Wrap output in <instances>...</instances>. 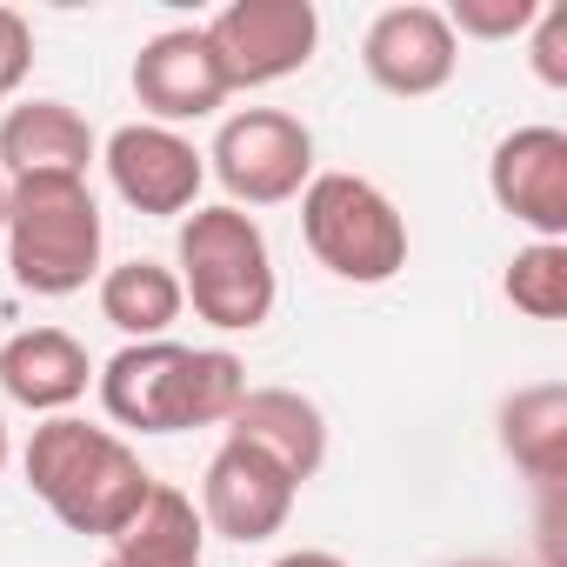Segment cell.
Instances as JSON below:
<instances>
[{"instance_id":"6da1fadb","label":"cell","mask_w":567,"mask_h":567,"mask_svg":"<svg viewBox=\"0 0 567 567\" xmlns=\"http://www.w3.org/2000/svg\"><path fill=\"white\" fill-rule=\"evenodd\" d=\"M107 421L134 434H187L220 427L234 401L247 394V361L227 348H181V341H127L101 374Z\"/></svg>"},{"instance_id":"7a4b0ae2","label":"cell","mask_w":567,"mask_h":567,"mask_svg":"<svg viewBox=\"0 0 567 567\" xmlns=\"http://www.w3.org/2000/svg\"><path fill=\"white\" fill-rule=\"evenodd\" d=\"M21 467H28V487L48 501V514L68 534H94V540H114L154 487L141 454L114 427H94L81 414H48Z\"/></svg>"},{"instance_id":"3957f363","label":"cell","mask_w":567,"mask_h":567,"mask_svg":"<svg viewBox=\"0 0 567 567\" xmlns=\"http://www.w3.org/2000/svg\"><path fill=\"white\" fill-rule=\"evenodd\" d=\"M8 267L14 288L41 301H68L101 280V200L81 174H28L8 181Z\"/></svg>"},{"instance_id":"277c9868","label":"cell","mask_w":567,"mask_h":567,"mask_svg":"<svg viewBox=\"0 0 567 567\" xmlns=\"http://www.w3.org/2000/svg\"><path fill=\"white\" fill-rule=\"evenodd\" d=\"M174 280H181V301L207 328H220V334H254L274 315V295H280L260 220L240 214V207H227V200L194 207L181 220Z\"/></svg>"},{"instance_id":"5b68a950","label":"cell","mask_w":567,"mask_h":567,"mask_svg":"<svg viewBox=\"0 0 567 567\" xmlns=\"http://www.w3.org/2000/svg\"><path fill=\"white\" fill-rule=\"evenodd\" d=\"M301 240L334 280L354 288H381L408 267V220L368 174H315L301 187Z\"/></svg>"},{"instance_id":"8992f818","label":"cell","mask_w":567,"mask_h":567,"mask_svg":"<svg viewBox=\"0 0 567 567\" xmlns=\"http://www.w3.org/2000/svg\"><path fill=\"white\" fill-rule=\"evenodd\" d=\"M207 174L227 187V207H280L315 181V127L288 107H240L207 147Z\"/></svg>"},{"instance_id":"52a82bcc","label":"cell","mask_w":567,"mask_h":567,"mask_svg":"<svg viewBox=\"0 0 567 567\" xmlns=\"http://www.w3.org/2000/svg\"><path fill=\"white\" fill-rule=\"evenodd\" d=\"M200 34L227 74V94H240L301 74L321 48V14L315 0H227Z\"/></svg>"},{"instance_id":"ba28073f","label":"cell","mask_w":567,"mask_h":567,"mask_svg":"<svg viewBox=\"0 0 567 567\" xmlns=\"http://www.w3.org/2000/svg\"><path fill=\"white\" fill-rule=\"evenodd\" d=\"M101 167H107L114 194L154 220H174V214L187 220L200 207V187H207V154L181 127H154V121L114 127L101 141Z\"/></svg>"},{"instance_id":"9c48e42d","label":"cell","mask_w":567,"mask_h":567,"mask_svg":"<svg viewBox=\"0 0 567 567\" xmlns=\"http://www.w3.org/2000/svg\"><path fill=\"white\" fill-rule=\"evenodd\" d=\"M361 68L381 94L394 101H427L454 81L461 68V41L447 28L441 8H427V0H401V8H381L361 34Z\"/></svg>"},{"instance_id":"30bf717a","label":"cell","mask_w":567,"mask_h":567,"mask_svg":"<svg viewBox=\"0 0 567 567\" xmlns=\"http://www.w3.org/2000/svg\"><path fill=\"white\" fill-rule=\"evenodd\" d=\"M487 194L534 240H567V134L547 121L501 134L487 161Z\"/></svg>"},{"instance_id":"8fae6325","label":"cell","mask_w":567,"mask_h":567,"mask_svg":"<svg viewBox=\"0 0 567 567\" xmlns=\"http://www.w3.org/2000/svg\"><path fill=\"white\" fill-rule=\"evenodd\" d=\"M295 494L301 487L280 474L267 454H254L240 441H220L214 461H207V474H200V520H207V534L254 547V540H267V534L288 527Z\"/></svg>"},{"instance_id":"7c38bea8","label":"cell","mask_w":567,"mask_h":567,"mask_svg":"<svg viewBox=\"0 0 567 567\" xmlns=\"http://www.w3.org/2000/svg\"><path fill=\"white\" fill-rule=\"evenodd\" d=\"M134 101L147 107L154 127H187L227 107V74L207 48L200 28H167L154 41H141L134 54Z\"/></svg>"},{"instance_id":"4fadbf2b","label":"cell","mask_w":567,"mask_h":567,"mask_svg":"<svg viewBox=\"0 0 567 567\" xmlns=\"http://www.w3.org/2000/svg\"><path fill=\"white\" fill-rule=\"evenodd\" d=\"M220 427H227V441L267 454L295 487L315 481L321 461H328V414H321L301 388H247Z\"/></svg>"},{"instance_id":"5bb4252c","label":"cell","mask_w":567,"mask_h":567,"mask_svg":"<svg viewBox=\"0 0 567 567\" xmlns=\"http://www.w3.org/2000/svg\"><path fill=\"white\" fill-rule=\"evenodd\" d=\"M94 381L87 348L68 328H28L0 348V394L28 414H68Z\"/></svg>"},{"instance_id":"9a60e30c","label":"cell","mask_w":567,"mask_h":567,"mask_svg":"<svg viewBox=\"0 0 567 567\" xmlns=\"http://www.w3.org/2000/svg\"><path fill=\"white\" fill-rule=\"evenodd\" d=\"M87 161H101V141L68 101H21L0 114V174L8 181H28V174L87 181Z\"/></svg>"},{"instance_id":"2e32d148","label":"cell","mask_w":567,"mask_h":567,"mask_svg":"<svg viewBox=\"0 0 567 567\" xmlns=\"http://www.w3.org/2000/svg\"><path fill=\"white\" fill-rule=\"evenodd\" d=\"M501 454L547 494L567 481V388L560 381H534L501 401Z\"/></svg>"},{"instance_id":"e0dca14e","label":"cell","mask_w":567,"mask_h":567,"mask_svg":"<svg viewBox=\"0 0 567 567\" xmlns=\"http://www.w3.org/2000/svg\"><path fill=\"white\" fill-rule=\"evenodd\" d=\"M107 547H114L107 560H127V567H200V554H207V520H200L194 494L154 481L147 501L134 507V520H127Z\"/></svg>"},{"instance_id":"ac0fdd59","label":"cell","mask_w":567,"mask_h":567,"mask_svg":"<svg viewBox=\"0 0 567 567\" xmlns=\"http://www.w3.org/2000/svg\"><path fill=\"white\" fill-rule=\"evenodd\" d=\"M101 321L121 328L127 341H174V321H181V280L174 267L161 260H121V267H101Z\"/></svg>"},{"instance_id":"d6986e66","label":"cell","mask_w":567,"mask_h":567,"mask_svg":"<svg viewBox=\"0 0 567 567\" xmlns=\"http://www.w3.org/2000/svg\"><path fill=\"white\" fill-rule=\"evenodd\" d=\"M501 295L527 321H560L567 315V240H527L501 274Z\"/></svg>"},{"instance_id":"ffe728a7","label":"cell","mask_w":567,"mask_h":567,"mask_svg":"<svg viewBox=\"0 0 567 567\" xmlns=\"http://www.w3.org/2000/svg\"><path fill=\"white\" fill-rule=\"evenodd\" d=\"M454 41H514L534 28L540 0H454V8H441Z\"/></svg>"},{"instance_id":"44dd1931","label":"cell","mask_w":567,"mask_h":567,"mask_svg":"<svg viewBox=\"0 0 567 567\" xmlns=\"http://www.w3.org/2000/svg\"><path fill=\"white\" fill-rule=\"evenodd\" d=\"M527 61H534V74L547 81V87H567V8H540L534 14V28H527Z\"/></svg>"},{"instance_id":"7402d4cb","label":"cell","mask_w":567,"mask_h":567,"mask_svg":"<svg viewBox=\"0 0 567 567\" xmlns=\"http://www.w3.org/2000/svg\"><path fill=\"white\" fill-rule=\"evenodd\" d=\"M34 68V28L14 14V8H0V101H8Z\"/></svg>"},{"instance_id":"603a6c76","label":"cell","mask_w":567,"mask_h":567,"mask_svg":"<svg viewBox=\"0 0 567 567\" xmlns=\"http://www.w3.org/2000/svg\"><path fill=\"white\" fill-rule=\"evenodd\" d=\"M274 567H348L341 554H328V547H295V554H280Z\"/></svg>"},{"instance_id":"cb8c5ba5","label":"cell","mask_w":567,"mask_h":567,"mask_svg":"<svg viewBox=\"0 0 567 567\" xmlns=\"http://www.w3.org/2000/svg\"><path fill=\"white\" fill-rule=\"evenodd\" d=\"M8 461H14V441H8V421H0V474H8Z\"/></svg>"},{"instance_id":"d4e9b609","label":"cell","mask_w":567,"mask_h":567,"mask_svg":"<svg viewBox=\"0 0 567 567\" xmlns=\"http://www.w3.org/2000/svg\"><path fill=\"white\" fill-rule=\"evenodd\" d=\"M447 567H514V560H487V554H474V560H447Z\"/></svg>"},{"instance_id":"484cf974","label":"cell","mask_w":567,"mask_h":567,"mask_svg":"<svg viewBox=\"0 0 567 567\" xmlns=\"http://www.w3.org/2000/svg\"><path fill=\"white\" fill-rule=\"evenodd\" d=\"M0 234H8V174H0Z\"/></svg>"},{"instance_id":"4316f807","label":"cell","mask_w":567,"mask_h":567,"mask_svg":"<svg viewBox=\"0 0 567 567\" xmlns=\"http://www.w3.org/2000/svg\"><path fill=\"white\" fill-rule=\"evenodd\" d=\"M101 567H127V560H101Z\"/></svg>"}]
</instances>
